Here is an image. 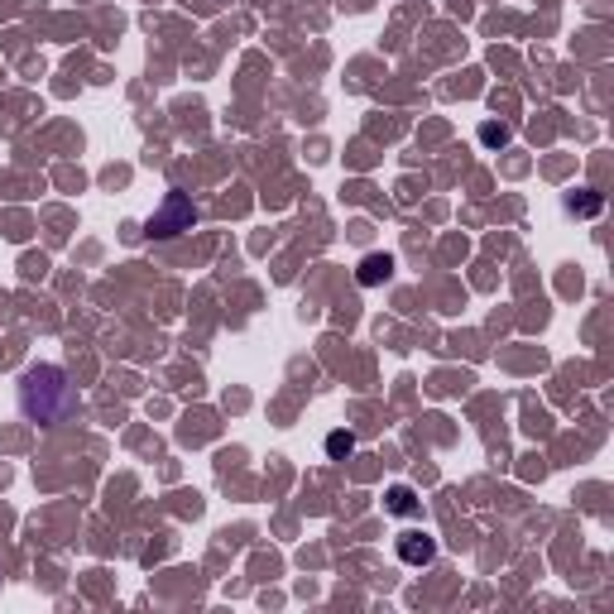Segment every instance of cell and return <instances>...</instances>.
<instances>
[{
  "mask_svg": "<svg viewBox=\"0 0 614 614\" xmlns=\"http://www.w3.org/2000/svg\"><path fill=\"white\" fill-rule=\"evenodd\" d=\"M193 221H197L193 202H187L183 193H168L163 212H159V216H149V235H178V231L193 226Z\"/></svg>",
  "mask_w": 614,
  "mask_h": 614,
  "instance_id": "cell-2",
  "label": "cell"
},
{
  "mask_svg": "<svg viewBox=\"0 0 614 614\" xmlns=\"http://www.w3.org/2000/svg\"><path fill=\"white\" fill-rule=\"evenodd\" d=\"M389 509H394V514H418L413 490H408V485H394V490H389Z\"/></svg>",
  "mask_w": 614,
  "mask_h": 614,
  "instance_id": "cell-4",
  "label": "cell"
},
{
  "mask_svg": "<svg viewBox=\"0 0 614 614\" xmlns=\"http://www.w3.org/2000/svg\"><path fill=\"white\" fill-rule=\"evenodd\" d=\"M20 408L34 418V422H58L77 408V394L67 384V374L54 370V365H39L20 380Z\"/></svg>",
  "mask_w": 614,
  "mask_h": 614,
  "instance_id": "cell-1",
  "label": "cell"
},
{
  "mask_svg": "<svg viewBox=\"0 0 614 614\" xmlns=\"http://www.w3.org/2000/svg\"><path fill=\"white\" fill-rule=\"evenodd\" d=\"M399 557L408 561V567H428V561L437 557V542L428 533H408V538H399Z\"/></svg>",
  "mask_w": 614,
  "mask_h": 614,
  "instance_id": "cell-3",
  "label": "cell"
},
{
  "mask_svg": "<svg viewBox=\"0 0 614 614\" xmlns=\"http://www.w3.org/2000/svg\"><path fill=\"white\" fill-rule=\"evenodd\" d=\"M389 274V260H384V254H370V260L361 264V283H380Z\"/></svg>",
  "mask_w": 614,
  "mask_h": 614,
  "instance_id": "cell-5",
  "label": "cell"
},
{
  "mask_svg": "<svg viewBox=\"0 0 614 614\" xmlns=\"http://www.w3.org/2000/svg\"><path fill=\"white\" fill-rule=\"evenodd\" d=\"M327 451H332V456H351V451H355V437H351V432H332V437H327Z\"/></svg>",
  "mask_w": 614,
  "mask_h": 614,
  "instance_id": "cell-6",
  "label": "cell"
}]
</instances>
